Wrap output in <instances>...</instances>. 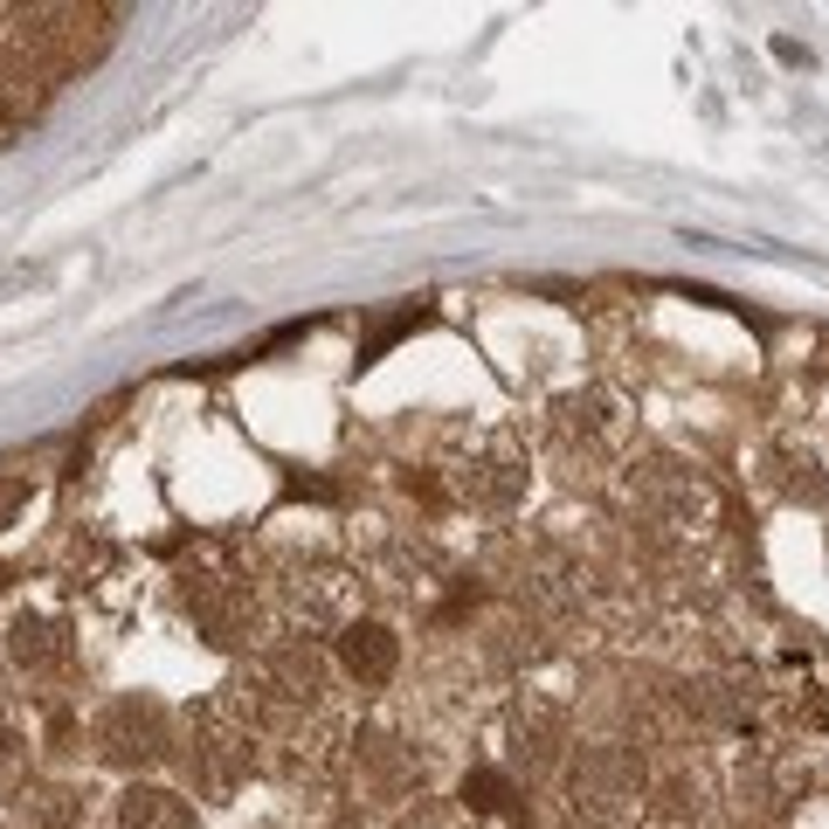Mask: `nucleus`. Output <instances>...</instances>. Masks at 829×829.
Returning <instances> with one entry per match:
<instances>
[{
  "label": "nucleus",
  "mask_w": 829,
  "mask_h": 829,
  "mask_svg": "<svg viewBox=\"0 0 829 829\" xmlns=\"http://www.w3.org/2000/svg\"><path fill=\"white\" fill-rule=\"evenodd\" d=\"M422 319H429V311H422V304H408V311H395V319H387V325L374 332V340H367V346H359V367H367V359H380L387 346H395V340H401V332H415V325H422Z\"/></svg>",
  "instance_id": "4"
},
{
  "label": "nucleus",
  "mask_w": 829,
  "mask_h": 829,
  "mask_svg": "<svg viewBox=\"0 0 829 829\" xmlns=\"http://www.w3.org/2000/svg\"><path fill=\"white\" fill-rule=\"evenodd\" d=\"M340 657H346L353 678H387V670H395V636H387L380 622H359V629H346Z\"/></svg>",
  "instance_id": "2"
},
{
  "label": "nucleus",
  "mask_w": 829,
  "mask_h": 829,
  "mask_svg": "<svg viewBox=\"0 0 829 829\" xmlns=\"http://www.w3.org/2000/svg\"><path fill=\"white\" fill-rule=\"evenodd\" d=\"M104 8H0V146H14L21 125H35V111L63 90V76L76 63L97 56Z\"/></svg>",
  "instance_id": "1"
},
{
  "label": "nucleus",
  "mask_w": 829,
  "mask_h": 829,
  "mask_svg": "<svg viewBox=\"0 0 829 829\" xmlns=\"http://www.w3.org/2000/svg\"><path fill=\"white\" fill-rule=\"evenodd\" d=\"M463 801H471V809L477 816H505L512 809V782H505V774H491V767H477V774H463Z\"/></svg>",
  "instance_id": "3"
}]
</instances>
